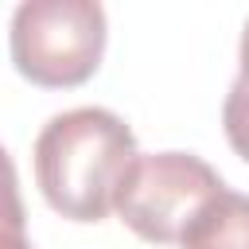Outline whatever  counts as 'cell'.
Returning <instances> with one entry per match:
<instances>
[{"mask_svg": "<svg viewBox=\"0 0 249 249\" xmlns=\"http://www.w3.org/2000/svg\"><path fill=\"white\" fill-rule=\"evenodd\" d=\"M35 183L47 206L70 222H101L132 167V128L101 105L54 113L35 136Z\"/></svg>", "mask_w": 249, "mask_h": 249, "instance_id": "1", "label": "cell"}, {"mask_svg": "<svg viewBox=\"0 0 249 249\" xmlns=\"http://www.w3.org/2000/svg\"><path fill=\"white\" fill-rule=\"evenodd\" d=\"M8 51L31 86H82L105 54V8L97 0H23L12 12Z\"/></svg>", "mask_w": 249, "mask_h": 249, "instance_id": "2", "label": "cell"}, {"mask_svg": "<svg viewBox=\"0 0 249 249\" xmlns=\"http://www.w3.org/2000/svg\"><path fill=\"white\" fill-rule=\"evenodd\" d=\"M218 191H226V183L202 156L140 152L117 191L113 210L136 237L152 245H179L195 214Z\"/></svg>", "mask_w": 249, "mask_h": 249, "instance_id": "3", "label": "cell"}, {"mask_svg": "<svg viewBox=\"0 0 249 249\" xmlns=\"http://www.w3.org/2000/svg\"><path fill=\"white\" fill-rule=\"evenodd\" d=\"M179 249H249V195L218 191L195 214Z\"/></svg>", "mask_w": 249, "mask_h": 249, "instance_id": "4", "label": "cell"}, {"mask_svg": "<svg viewBox=\"0 0 249 249\" xmlns=\"http://www.w3.org/2000/svg\"><path fill=\"white\" fill-rule=\"evenodd\" d=\"M222 128H226L230 148H233L241 160H249V82H245V78H233V86H230V93H226Z\"/></svg>", "mask_w": 249, "mask_h": 249, "instance_id": "5", "label": "cell"}, {"mask_svg": "<svg viewBox=\"0 0 249 249\" xmlns=\"http://www.w3.org/2000/svg\"><path fill=\"white\" fill-rule=\"evenodd\" d=\"M4 249H35V245H27V241H23V233H19V202H16V191H12V218H8Z\"/></svg>", "mask_w": 249, "mask_h": 249, "instance_id": "6", "label": "cell"}, {"mask_svg": "<svg viewBox=\"0 0 249 249\" xmlns=\"http://www.w3.org/2000/svg\"><path fill=\"white\" fill-rule=\"evenodd\" d=\"M237 58H241V74H237V78H245V82H249V23H245V31H241V47H237Z\"/></svg>", "mask_w": 249, "mask_h": 249, "instance_id": "7", "label": "cell"}]
</instances>
